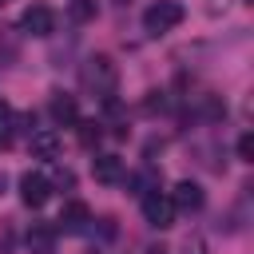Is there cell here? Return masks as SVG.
<instances>
[{"mask_svg": "<svg viewBox=\"0 0 254 254\" xmlns=\"http://www.w3.org/2000/svg\"><path fill=\"white\" fill-rule=\"evenodd\" d=\"M48 183H52V190H56V187H64V190H71V187H75V175H71L67 167H56V175H52Z\"/></svg>", "mask_w": 254, "mask_h": 254, "instance_id": "2e32d148", "label": "cell"}, {"mask_svg": "<svg viewBox=\"0 0 254 254\" xmlns=\"http://www.w3.org/2000/svg\"><path fill=\"white\" fill-rule=\"evenodd\" d=\"M48 198H52V183H48V175H40V171H24V175H20V202H24L28 210H40Z\"/></svg>", "mask_w": 254, "mask_h": 254, "instance_id": "5b68a950", "label": "cell"}, {"mask_svg": "<svg viewBox=\"0 0 254 254\" xmlns=\"http://www.w3.org/2000/svg\"><path fill=\"white\" fill-rule=\"evenodd\" d=\"M139 210H143L147 226H155V230L175 226V206H171V194H163V190H147V194H139Z\"/></svg>", "mask_w": 254, "mask_h": 254, "instance_id": "3957f363", "label": "cell"}, {"mask_svg": "<svg viewBox=\"0 0 254 254\" xmlns=\"http://www.w3.org/2000/svg\"><path fill=\"white\" fill-rule=\"evenodd\" d=\"M83 87L99 99V103H115V91H119V64L107 56V52H95L83 60V71H79Z\"/></svg>", "mask_w": 254, "mask_h": 254, "instance_id": "6da1fadb", "label": "cell"}, {"mask_svg": "<svg viewBox=\"0 0 254 254\" xmlns=\"http://www.w3.org/2000/svg\"><path fill=\"white\" fill-rule=\"evenodd\" d=\"M48 111H52V119H56L60 127H71V123H79V103H75V95H67V91H52V103H48Z\"/></svg>", "mask_w": 254, "mask_h": 254, "instance_id": "ba28073f", "label": "cell"}, {"mask_svg": "<svg viewBox=\"0 0 254 254\" xmlns=\"http://www.w3.org/2000/svg\"><path fill=\"white\" fill-rule=\"evenodd\" d=\"M95 0H67V16H71V24H91L95 20Z\"/></svg>", "mask_w": 254, "mask_h": 254, "instance_id": "4fadbf2b", "label": "cell"}, {"mask_svg": "<svg viewBox=\"0 0 254 254\" xmlns=\"http://www.w3.org/2000/svg\"><path fill=\"white\" fill-rule=\"evenodd\" d=\"M238 159H242V163H254V135H250V131L238 135Z\"/></svg>", "mask_w": 254, "mask_h": 254, "instance_id": "9a60e30c", "label": "cell"}, {"mask_svg": "<svg viewBox=\"0 0 254 254\" xmlns=\"http://www.w3.org/2000/svg\"><path fill=\"white\" fill-rule=\"evenodd\" d=\"M183 254H210V250H206V238H202V234H187V238H183Z\"/></svg>", "mask_w": 254, "mask_h": 254, "instance_id": "e0dca14e", "label": "cell"}, {"mask_svg": "<svg viewBox=\"0 0 254 254\" xmlns=\"http://www.w3.org/2000/svg\"><path fill=\"white\" fill-rule=\"evenodd\" d=\"M16 60H20V32L0 28V64H16Z\"/></svg>", "mask_w": 254, "mask_h": 254, "instance_id": "7c38bea8", "label": "cell"}, {"mask_svg": "<svg viewBox=\"0 0 254 254\" xmlns=\"http://www.w3.org/2000/svg\"><path fill=\"white\" fill-rule=\"evenodd\" d=\"M91 175H95V183L115 187V183H123V159L119 155H95L91 159Z\"/></svg>", "mask_w": 254, "mask_h": 254, "instance_id": "30bf717a", "label": "cell"}, {"mask_svg": "<svg viewBox=\"0 0 254 254\" xmlns=\"http://www.w3.org/2000/svg\"><path fill=\"white\" fill-rule=\"evenodd\" d=\"M242 4H250V0H242Z\"/></svg>", "mask_w": 254, "mask_h": 254, "instance_id": "cb8c5ba5", "label": "cell"}, {"mask_svg": "<svg viewBox=\"0 0 254 254\" xmlns=\"http://www.w3.org/2000/svg\"><path fill=\"white\" fill-rule=\"evenodd\" d=\"M4 4H8V0H0V8H4Z\"/></svg>", "mask_w": 254, "mask_h": 254, "instance_id": "7402d4cb", "label": "cell"}, {"mask_svg": "<svg viewBox=\"0 0 254 254\" xmlns=\"http://www.w3.org/2000/svg\"><path fill=\"white\" fill-rule=\"evenodd\" d=\"M79 143H83V147H95V143H99V127H95V123H79Z\"/></svg>", "mask_w": 254, "mask_h": 254, "instance_id": "ac0fdd59", "label": "cell"}, {"mask_svg": "<svg viewBox=\"0 0 254 254\" xmlns=\"http://www.w3.org/2000/svg\"><path fill=\"white\" fill-rule=\"evenodd\" d=\"M87 254H99V250H87Z\"/></svg>", "mask_w": 254, "mask_h": 254, "instance_id": "603a6c76", "label": "cell"}, {"mask_svg": "<svg viewBox=\"0 0 254 254\" xmlns=\"http://www.w3.org/2000/svg\"><path fill=\"white\" fill-rule=\"evenodd\" d=\"M202 202H206V194H202V187H198L194 179H179V183H175V190H171V206H175V210L194 214V210H202Z\"/></svg>", "mask_w": 254, "mask_h": 254, "instance_id": "8992f818", "label": "cell"}, {"mask_svg": "<svg viewBox=\"0 0 254 254\" xmlns=\"http://www.w3.org/2000/svg\"><path fill=\"white\" fill-rule=\"evenodd\" d=\"M20 36H36V40H44V36H52L56 32V12L48 8V4H28L24 12H20V28H16Z\"/></svg>", "mask_w": 254, "mask_h": 254, "instance_id": "277c9868", "label": "cell"}, {"mask_svg": "<svg viewBox=\"0 0 254 254\" xmlns=\"http://www.w3.org/2000/svg\"><path fill=\"white\" fill-rule=\"evenodd\" d=\"M28 147H32V155L36 159H56L60 155V131H52V127H36L32 135H28Z\"/></svg>", "mask_w": 254, "mask_h": 254, "instance_id": "9c48e42d", "label": "cell"}, {"mask_svg": "<svg viewBox=\"0 0 254 254\" xmlns=\"http://www.w3.org/2000/svg\"><path fill=\"white\" fill-rule=\"evenodd\" d=\"M115 4H131V0H115Z\"/></svg>", "mask_w": 254, "mask_h": 254, "instance_id": "44dd1931", "label": "cell"}, {"mask_svg": "<svg viewBox=\"0 0 254 254\" xmlns=\"http://www.w3.org/2000/svg\"><path fill=\"white\" fill-rule=\"evenodd\" d=\"M147 254H171V250H163V246H151V250H147Z\"/></svg>", "mask_w": 254, "mask_h": 254, "instance_id": "ffe728a7", "label": "cell"}, {"mask_svg": "<svg viewBox=\"0 0 254 254\" xmlns=\"http://www.w3.org/2000/svg\"><path fill=\"white\" fill-rule=\"evenodd\" d=\"M12 131H16V111H12V103L0 99V147L12 143Z\"/></svg>", "mask_w": 254, "mask_h": 254, "instance_id": "5bb4252c", "label": "cell"}, {"mask_svg": "<svg viewBox=\"0 0 254 254\" xmlns=\"http://www.w3.org/2000/svg\"><path fill=\"white\" fill-rule=\"evenodd\" d=\"M4 190H8V175L0 171V194H4Z\"/></svg>", "mask_w": 254, "mask_h": 254, "instance_id": "d6986e66", "label": "cell"}, {"mask_svg": "<svg viewBox=\"0 0 254 254\" xmlns=\"http://www.w3.org/2000/svg\"><path fill=\"white\" fill-rule=\"evenodd\" d=\"M60 230H67V234H79L87 222H91V206L83 202V198H67L64 206H60Z\"/></svg>", "mask_w": 254, "mask_h": 254, "instance_id": "52a82bcc", "label": "cell"}, {"mask_svg": "<svg viewBox=\"0 0 254 254\" xmlns=\"http://www.w3.org/2000/svg\"><path fill=\"white\" fill-rule=\"evenodd\" d=\"M183 16H187V8H183L179 0H155V4L143 12V32L163 36V32L179 28V24H183Z\"/></svg>", "mask_w": 254, "mask_h": 254, "instance_id": "7a4b0ae2", "label": "cell"}, {"mask_svg": "<svg viewBox=\"0 0 254 254\" xmlns=\"http://www.w3.org/2000/svg\"><path fill=\"white\" fill-rule=\"evenodd\" d=\"M28 250H32V254H52V250H56V230L44 226V222H36V226L28 230Z\"/></svg>", "mask_w": 254, "mask_h": 254, "instance_id": "8fae6325", "label": "cell"}]
</instances>
